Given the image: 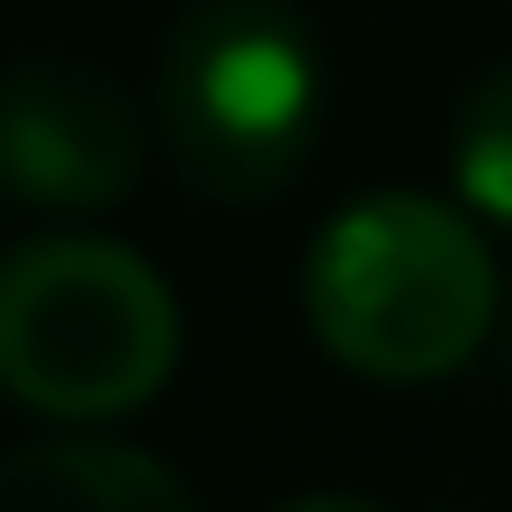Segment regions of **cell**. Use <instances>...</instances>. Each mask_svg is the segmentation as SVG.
Instances as JSON below:
<instances>
[{"label": "cell", "mask_w": 512, "mask_h": 512, "mask_svg": "<svg viewBox=\"0 0 512 512\" xmlns=\"http://www.w3.org/2000/svg\"><path fill=\"white\" fill-rule=\"evenodd\" d=\"M297 306L333 369L369 387H432L504 324V270L468 207L378 189L324 216L297 270Z\"/></svg>", "instance_id": "obj_1"}, {"label": "cell", "mask_w": 512, "mask_h": 512, "mask_svg": "<svg viewBox=\"0 0 512 512\" xmlns=\"http://www.w3.org/2000/svg\"><path fill=\"white\" fill-rule=\"evenodd\" d=\"M180 369L171 279L108 234H36L0 252V387L45 423H117Z\"/></svg>", "instance_id": "obj_2"}, {"label": "cell", "mask_w": 512, "mask_h": 512, "mask_svg": "<svg viewBox=\"0 0 512 512\" xmlns=\"http://www.w3.org/2000/svg\"><path fill=\"white\" fill-rule=\"evenodd\" d=\"M162 144L198 198H279L324 135V54L288 0H189L162 45Z\"/></svg>", "instance_id": "obj_3"}, {"label": "cell", "mask_w": 512, "mask_h": 512, "mask_svg": "<svg viewBox=\"0 0 512 512\" xmlns=\"http://www.w3.org/2000/svg\"><path fill=\"white\" fill-rule=\"evenodd\" d=\"M144 180L135 99L72 54H27L0 72V189L54 216H99Z\"/></svg>", "instance_id": "obj_4"}, {"label": "cell", "mask_w": 512, "mask_h": 512, "mask_svg": "<svg viewBox=\"0 0 512 512\" xmlns=\"http://www.w3.org/2000/svg\"><path fill=\"white\" fill-rule=\"evenodd\" d=\"M0 512H198V495L126 441H27L0 450Z\"/></svg>", "instance_id": "obj_5"}, {"label": "cell", "mask_w": 512, "mask_h": 512, "mask_svg": "<svg viewBox=\"0 0 512 512\" xmlns=\"http://www.w3.org/2000/svg\"><path fill=\"white\" fill-rule=\"evenodd\" d=\"M450 189L486 234H512V63H495L450 117Z\"/></svg>", "instance_id": "obj_6"}, {"label": "cell", "mask_w": 512, "mask_h": 512, "mask_svg": "<svg viewBox=\"0 0 512 512\" xmlns=\"http://www.w3.org/2000/svg\"><path fill=\"white\" fill-rule=\"evenodd\" d=\"M279 512H387V504H369V495H297V504H279Z\"/></svg>", "instance_id": "obj_7"}, {"label": "cell", "mask_w": 512, "mask_h": 512, "mask_svg": "<svg viewBox=\"0 0 512 512\" xmlns=\"http://www.w3.org/2000/svg\"><path fill=\"white\" fill-rule=\"evenodd\" d=\"M504 360H512V306H504Z\"/></svg>", "instance_id": "obj_8"}]
</instances>
